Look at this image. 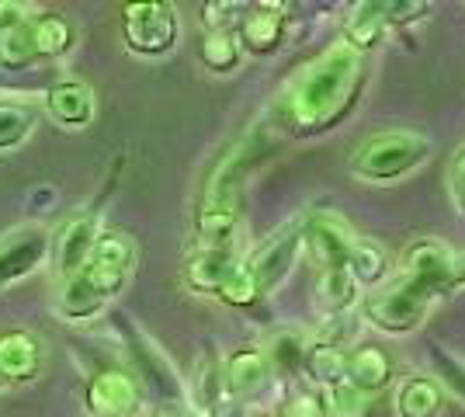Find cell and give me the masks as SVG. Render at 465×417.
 Instances as JSON below:
<instances>
[{"instance_id":"6da1fadb","label":"cell","mask_w":465,"mask_h":417,"mask_svg":"<svg viewBox=\"0 0 465 417\" xmlns=\"http://www.w3.org/2000/svg\"><path fill=\"white\" fill-rule=\"evenodd\" d=\"M361 80V53H354L344 39L333 42L289 80L274 115L292 133H323L351 112Z\"/></svg>"},{"instance_id":"7a4b0ae2","label":"cell","mask_w":465,"mask_h":417,"mask_svg":"<svg viewBox=\"0 0 465 417\" xmlns=\"http://www.w3.org/2000/svg\"><path fill=\"white\" fill-rule=\"evenodd\" d=\"M430 154V139L410 129H392L365 139L351 154V174L365 181H396L417 171Z\"/></svg>"},{"instance_id":"3957f363","label":"cell","mask_w":465,"mask_h":417,"mask_svg":"<svg viewBox=\"0 0 465 417\" xmlns=\"http://www.w3.org/2000/svg\"><path fill=\"white\" fill-rule=\"evenodd\" d=\"M434 299H438V293L430 285L410 275H400L386 285H379L365 299V317L371 327H379L386 334H407V331L420 327V320L427 317Z\"/></svg>"},{"instance_id":"277c9868","label":"cell","mask_w":465,"mask_h":417,"mask_svg":"<svg viewBox=\"0 0 465 417\" xmlns=\"http://www.w3.org/2000/svg\"><path fill=\"white\" fill-rule=\"evenodd\" d=\"M122 35L125 45L139 56H163L174 49L177 15L171 4H125L122 7Z\"/></svg>"},{"instance_id":"5b68a950","label":"cell","mask_w":465,"mask_h":417,"mask_svg":"<svg viewBox=\"0 0 465 417\" xmlns=\"http://www.w3.org/2000/svg\"><path fill=\"white\" fill-rule=\"evenodd\" d=\"M136 268V243L129 233H118V230H108V233H97L94 251L87 258V268L84 275L94 285L104 299H112L129 282Z\"/></svg>"},{"instance_id":"8992f818","label":"cell","mask_w":465,"mask_h":417,"mask_svg":"<svg viewBox=\"0 0 465 417\" xmlns=\"http://www.w3.org/2000/svg\"><path fill=\"white\" fill-rule=\"evenodd\" d=\"M427 11V4H354L344 25V42H348L354 53L371 49V45H382L389 32L396 25H407L410 18H420Z\"/></svg>"},{"instance_id":"52a82bcc","label":"cell","mask_w":465,"mask_h":417,"mask_svg":"<svg viewBox=\"0 0 465 417\" xmlns=\"http://www.w3.org/2000/svg\"><path fill=\"white\" fill-rule=\"evenodd\" d=\"M299 251H302V226H299V223L282 226L274 237H268L253 251L251 258H247V264H243V272H247V278L253 282L257 296L272 293L274 285H282V282L289 278L292 264L299 258Z\"/></svg>"},{"instance_id":"ba28073f","label":"cell","mask_w":465,"mask_h":417,"mask_svg":"<svg viewBox=\"0 0 465 417\" xmlns=\"http://www.w3.org/2000/svg\"><path fill=\"white\" fill-rule=\"evenodd\" d=\"M118 327L125 334V348H129V358L136 362L139 376L146 379V386L153 390L160 400H167V407H181V397H184V386L177 379L171 358L156 348L153 341L146 338L143 331H136L125 317H118Z\"/></svg>"},{"instance_id":"9c48e42d","label":"cell","mask_w":465,"mask_h":417,"mask_svg":"<svg viewBox=\"0 0 465 417\" xmlns=\"http://www.w3.org/2000/svg\"><path fill=\"white\" fill-rule=\"evenodd\" d=\"M354 230H351L337 213H312L302 226V247L320 261V268H348V254L354 247Z\"/></svg>"},{"instance_id":"30bf717a","label":"cell","mask_w":465,"mask_h":417,"mask_svg":"<svg viewBox=\"0 0 465 417\" xmlns=\"http://www.w3.org/2000/svg\"><path fill=\"white\" fill-rule=\"evenodd\" d=\"M49 254V233L42 226H18L7 237H0V289L32 275Z\"/></svg>"},{"instance_id":"8fae6325","label":"cell","mask_w":465,"mask_h":417,"mask_svg":"<svg viewBox=\"0 0 465 417\" xmlns=\"http://www.w3.org/2000/svg\"><path fill=\"white\" fill-rule=\"evenodd\" d=\"M87 407L94 417H133L139 411V382L122 369H101L87 382Z\"/></svg>"},{"instance_id":"7c38bea8","label":"cell","mask_w":465,"mask_h":417,"mask_svg":"<svg viewBox=\"0 0 465 417\" xmlns=\"http://www.w3.org/2000/svg\"><path fill=\"white\" fill-rule=\"evenodd\" d=\"M94 240H97L94 213H77V216H70L59 226L56 240H53V258H56V268L63 272V278L77 275V272L87 268V258L94 251Z\"/></svg>"},{"instance_id":"4fadbf2b","label":"cell","mask_w":465,"mask_h":417,"mask_svg":"<svg viewBox=\"0 0 465 417\" xmlns=\"http://www.w3.org/2000/svg\"><path fill=\"white\" fill-rule=\"evenodd\" d=\"M285 21H289V7L285 4H253L247 15L240 18V49L251 53H272L285 35Z\"/></svg>"},{"instance_id":"5bb4252c","label":"cell","mask_w":465,"mask_h":417,"mask_svg":"<svg viewBox=\"0 0 465 417\" xmlns=\"http://www.w3.org/2000/svg\"><path fill=\"white\" fill-rule=\"evenodd\" d=\"M268 376H272V365H268L264 348H257V344H243L223 362V390H226V397H251L268 382Z\"/></svg>"},{"instance_id":"9a60e30c","label":"cell","mask_w":465,"mask_h":417,"mask_svg":"<svg viewBox=\"0 0 465 417\" xmlns=\"http://www.w3.org/2000/svg\"><path fill=\"white\" fill-rule=\"evenodd\" d=\"M236 268H240V261L232 254V247H198L184 264V282L194 293L219 296V289L236 275Z\"/></svg>"},{"instance_id":"2e32d148","label":"cell","mask_w":465,"mask_h":417,"mask_svg":"<svg viewBox=\"0 0 465 417\" xmlns=\"http://www.w3.org/2000/svg\"><path fill=\"white\" fill-rule=\"evenodd\" d=\"M42 365V344L28 331L0 334V382H28Z\"/></svg>"},{"instance_id":"e0dca14e","label":"cell","mask_w":465,"mask_h":417,"mask_svg":"<svg viewBox=\"0 0 465 417\" xmlns=\"http://www.w3.org/2000/svg\"><path fill=\"white\" fill-rule=\"evenodd\" d=\"M344 382L361 390L365 397L386 390L392 382V358L382 348H371V344L354 348V352H348V362H344Z\"/></svg>"},{"instance_id":"ac0fdd59","label":"cell","mask_w":465,"mask_h":417,"mask_svg":"<svg viewBox=\"0 0 465 417\" xmlns=\"http://www.w3.org/2000/svg\"><path fill=\"white\" fill-rule=\"evenodd\" d=\"M240 230V202L202 199L198 209V240L202 247H232Z\"/></svg>"},{"instance_id":"d6986e66","label":"cell","mask_w":465,"mask_h":417,"mask_svg":"<svg viewBox=\"0 0 465 417\" xmlns=\"http://www.w3.org/2000/svg\"><path fill=\"white\" fill-rule=\"evenodd\" d=\"M45 104H49V115L63 125H87L94 119V91L80 80H63L56 87H49Z\"/></svg>"},{"instance_id":"ffe728a7","label":"cell","mask_w":465,"mask_h":417,"mask_svg":"<svg viewBox=\"0 0 465 417\" xmlns=\"http://www.w3.org/2000/svg\"><path fill=\"white\" fill-rule=\"evenodd\" d=\"M354 303H358V282L351 278L348 268H327L316 282V306L327 317H341L354 310Z\"/></svg>"},{"instance_id":"44dd1931","label":"cell","mask_w":465,"mask_h":417,"mask_svg":"<svg viewBox=\"0 0 465 417\" xmlns=\"http://www.w3.org/2000/svg\"><path fill=\"white\" fill-rule=\"evenodd\" d=\"M104 303L108 299L97 293L94 285L87 282V275L84 272H77V275H70L66 282H63V289H59V313L66 320H91L94 313H101L104 310Z\"/></svg>"},{"instance_id":"7402d4cb","label":"cell","mask_w":465,"mask_h":417,"mask_svg":"<svg viewBox=\"0 0 465 417\" xmlns=\"http://www.w3.org/2000/svg\"><path fill=\"white\" fill-rule=\"evenodd\" d=\"M396 411L400 417H438L441 411V390L427 376H410L396 390Z\"/></svg>"},{"instance_id":"603a6c76","label":"cell","mask_w":465,"mask_h":417,"mask_svg":"<svg viewBox=\"0 0 465 417\" xmlns=\"http://www.w3.org/2000/svg\"><path fill=\"white\" fill-rule=\"evenodd\" d=\"M35 60H39V53H35V42H32V18L0 25V66L25 70Z\"/></svg>"},{"instance_id":"cb8c5ba5","label":"cell","mask_w":465,"mask_h":417,"mask_svg":"<svg viewBox=\"0 0 465 417\" xmlns=\"http://www.w3.org/2000/svg\"><path fill=\"white\" fill-rule=\"evenodd\" d=\"M348 272L358 285H379L389 275V254L375 240H354L348 254Z\"/></svg>"},{"instance_id":"d4e9b609","label":"cell","mask_w":465,"mask_h":417,"mask_svg":"<svg viewBox=\"0 0 465 417\" xmlns=\"http://www.w3.org/2000/svg\"><path fill=\"white\" fill-rule=\"evenodd\" d=\"M344 362H348V352L344 348H330V344H312L306 348V358H302V369L306 376L323 386V390H333L344 382Z\"/></svg>"},{"instance_id":"484cf974","label":"cell","mask_w":465,"mask_h":417,"mask_svg":"<svg viewBox=\"0 0 465 417\" xmlns=\"http://www.w3.org/2000/svg\"><path fill=\"white\" fill-rule=\"evenodd\" d=\"M32 42H35V53L39 56L56 60L63 53H70V45H74V25L63 18V15L32 18Z\"/></svg>"},{"instance_id":"4316f807","label":"cell","mask_w":465,"mask_h":417,"mask_svg":"<svg viewBox=\"0 0 465 417\" xmlns=\"http://www.w3.org/2000/svg\"><path fill=\"white\" fill-rule=\"evenodd\" d=\"M223 397H226V390H223V362L213 352H205L194 365V407L202 414H215Z\"/></svg>"},{"instance_id":"83f0119b","label":"cell","mask_w":465,"mask_h":417,"mask_svg":"<svg viewBox=\"0 0 465 417\" xmlns=\"http://www.w3.org/2000/svg\"><path fill=\"white\" fill-rule=\"evenodd\" d=\"M240 39H236V32L232 28H219V32H205V39H202V49H198V56L202 63L213 70V74H230L236 70V63H240Z\"/></svg>"},{"instance_id":"f1b7e54d","label":"cell","mask_w":465,"mask_h":417,"mask_svg":"<svg viewBox=\"0 0 465 417\" xmlns=\"http://www.w3.org/2000/svg\"><path fill=\"white\" fill-rule=\"evenodd\" d=\"M306 338L302 331H274L268 344H264V355H268V365L272 369H302V358H306Z\"/></svg>"},{"instance_id":"f546056e","label":"cell","mask_w":465,"mask_h":417,"mask_svg":"<svg viewBox=\"0 0 465 417\" xmlns=\"http://www.w3.org/2000/svg\"><path fill=\"white\" fill-rule=\"evenodd\" d=\"M32 125H35L32 108L0 101V150H11V146L25 143L28 133H32Z\"/></svg>"},{"instance_id":"4dcf8cb0","label":"cell","mask_w":465,"mask_h":417,"mask_svg":"<svg viewBox=\"0 0 465 417\" xmlns=\"http://www.w3.org/2000/svg\"><path fill=\"white\" fill-rule=\"evenodd\" d=\"M327 400H330V411H333V417H369L371 414L369 397H365L361 390L348 386V382H341V386L327 390Z\"/></svg>"},{"instance_id":"1f68e13d","label":"cell","mask_w":465,"mask_h":417,"mask_svg":"<svg viewBox=\"0 0 465 417\" xmlns=\"http://www.w3.org/2000/svg\"><path fill=\"white\" fill-rule=\"evenodd\" d=\"M219 299L223 303H230V306H251V303H257V289H253V282L247 278V272H243V264L236 268V275L219 289Z\"/></svg>"},{"instance_id":"d6a6232c","label":"cell","mask_w":465,"mask_h":417,"mask_svg":"<svg viewBox=\"0 0 465 417\" xmlns=\"http://www.w3.org/2000/svg\"><path fill=\"white\" fill-rule=\"evenodd\" d=\"M434 365H438V376L445 379L448 386L465 400V362L451 358L445 348H434Z\"/></svg>"},{"instance_id":"836d02e7","label":"cell","mask_w":465,"mask_h":417,"mask_svg":"<svg viewBox=\"0 0 465 417\" xmlns=\"http://www.w3.org/2000/svg\"><path fill=\"white\" fill-rule=\"evenodd\" d=\"M285 417H327V403L320 393L312 390H302L285 403Z\"/></svg>"},{"instance_id":"e575fe53","label":"cell","mask_w":465,"mask_h":417,"mask_svg":"<svg viewBox=\"0 0 465 417\" xmlns=\"http://www.w3.org/2000/svg\"><path fill=\"white\" fill-rule=\"evenodd\" d=\"M448 188H451L455 209H459L465 219V143L459 146V154L451 157V164H448Z\"/></svg>"},{"instance_id":"d590c367","label":"cell","mask_w":465,"mask_h":417,"mask_svg":"<svg viewBox=\"0 0 465 417\" xmlns=\"http://www.w3.org/2000/svg\"><path fill=\"white\" fill-rule=\"evenodd\" d=\"M160 417H192V414H188L184 407H163V411H160Z\"/></svg>"},{"instance_id":"8d00e7d4","label":"cell","mask_w":465,"mask_h":417,"mask_svg":"<svg viewBox=\"0 0 465 417\" xmlns=\"http://www.w3.org/2000/svg\"><path fill=\"white\" fill-rule=\"evenodd\" d=\"M0 386H4V382H0Z\"/></svg>"}]
</instances>
